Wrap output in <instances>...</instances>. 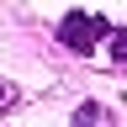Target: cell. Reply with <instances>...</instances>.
I'll return each mask as SVG.
<instances>
[{"label":"cell","mask_w":127,"mask_h":127,"mask_svg":"<svg viewBox=\"0 0 127 127\" xmlns=\"http://www.w3.org/2000/svg\"><path fill=\"white\" fill-rule=\"evenodd\" d=\"M106 37V21L95 11H69L58 21V42L69 48V53H95V42Z\"/></svg>","instance_id":"obj_1"},{"label":"cell","mask_w":127,"mask_h":127,"mask_svg":"<svg viewBox=\"0 0 127 127\" xmlns=\"http://www.w3.org/2000/svg\"><path fill=\"white\" fill-rule=\"evenodd\" d=\"M11 101H16V90L5 85V79H0V106H11Z\"/></svg>","instance_id":"obj_4"},{"label":"cell","mask_w":127,"mask_h":127,"mask_svg":"<svg viewBox=\"0 0 127 127\" xmlns=\"http://www.w3.org/2000/svg\"><path fill=\"white\" fill-rule=\"evenodd\" d=\"M74 127H101V106H79L74 111Z\"/></svg>","instance_id":"obj_2"},{"label":"cell","mask_w":127,"mask_h":127,"mask_svg":"<svg viewBox=\"0 0 127 127\" xmlns=\"http://www.w3.org/2000/svg\"><path fill=\"white\" fill-rule=\"evenodd\" d=\"M111 58L127 64V32H111Z\"/></svg>","instance_id":"obj_3"}]
</instances>
